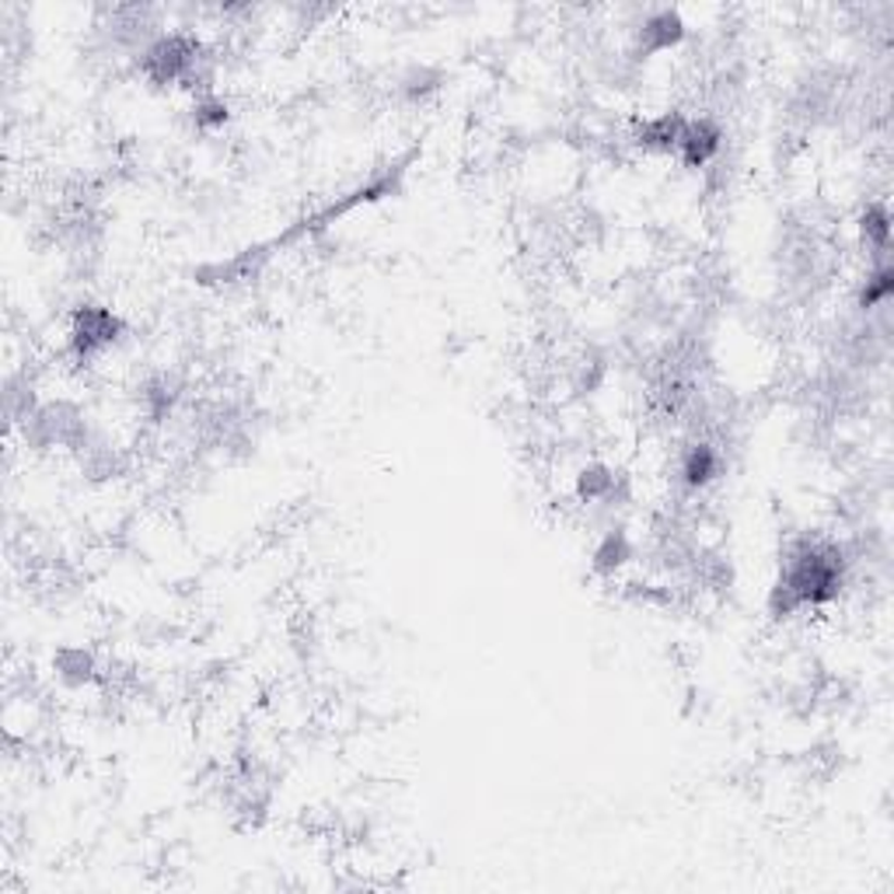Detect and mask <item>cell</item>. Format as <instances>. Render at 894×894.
<instances>
[{"instance_id":"cell-1","label":"cell","mask_w":894,"mask_h":894,"mask_svg":"<svg viewBox=\"0 0 894 894\" xmlns=\"http://www.w3.org/2000/svg\"><path fill=\"white\" fill-rule=\"evenodd\" d=\"M678 476L689 490H706V486L720 476V454L713 444H692L685 454H681Z\"/></svg>"},{"instance_id":"cell-2","label":"cell","mask_w":894,"mask_h":894,"mask_svg":"<svg viewBox=\"0 0 894 894\" xmlns=\"http://www.w3.org/2000/svg\"><path fill=\"white\" fill-rule=\"evenodd\" d=\"M681 36H685V25H681V18L675 11H657L640 25V42H643L646 53L671 50V46L681 42Z\"/></svg>"}]
</instances>
